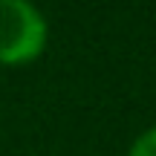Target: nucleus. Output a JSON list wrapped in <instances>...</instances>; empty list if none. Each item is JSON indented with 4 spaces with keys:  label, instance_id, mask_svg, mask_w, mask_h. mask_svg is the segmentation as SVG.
<instances>
[{
    "label": "nucleus",
    "instance_id": "f257e3e1",
    "mask_svg": "<svg viewBox=\"0 0 156 156\" xmlns=\"http://www.w3.org/2000/svg\"><path fill=\"white\" fill-rule=\"evenodd\" d=\"M49 23L29 0H0V67H23L44 55Z\"/></svg>",
    "mask_w": 156,
    "mask_h": 156
},
{
    "label": "nucleus",
    "instance_id": "f03ea898",
    "mask_svg": "<svg viewBox=\"0 0 156 156\" xmlns=\"http://www.w3.org/2000/svg\"><path fill=\"white\" fill-rule=\"evenodd\" d=\"M127 156H156V124L142 130L127 147Z\"/></svg>",
    "mask_w": 156,
    "mask_h": 156
}]
</instances>
